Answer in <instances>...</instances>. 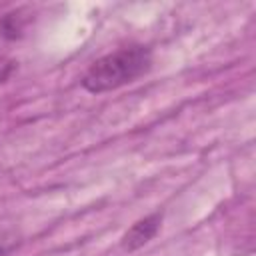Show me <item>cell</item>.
<instances>
[{
  "label": "cell",
  "instance_id": "3957f363",
  "mask_svg": "<svg viewBox=\"0 0 256 256\" xmlns=\"http://www.w3.org/2000/svg\"><path fill=\"white\" fill-rule=\"evenodd\" d=\"M14 246V240L8 238L6 234H0V256H8V252L12 250Z\"/></svg>",
  "mask_w": 256,
  "mask_h": 256
},
{
  "label": "cell",
  "instance_id": "7a4b0ae2",
  "mask_svg": "<svg viewBox=\"0 0 256 256\" xmlns=\"http://www.w3.org/2000/svg\"><path fill=\"white\" fill-rule=\"evenodd\" d=\"M160 222H162V214L154 212V214L144 216L136 224H132L128 228V232L122 236V248L128 250V252H134V250L142 248L146 242H150L156 236V232L160 228Z\"/></svg>",
  "mask_w": 256,
  "mask_h": 256
},
{
  "label": "cell",
  "instance_id": "6da1fadb",
  "mask_svg": "<svg viewBox=\"0 0 256 256\" xmlns=\"http://www.w3.org/2000/svg\"><path fill=\"white\" fill-rule=\"evenodd\" d=\"M152 66V54L144 46H126L98 58L82 76V86L92 94L116 90L146 74Z\"/></svg>",
  "mask_w": 256,
  "mask_h": 256
}]
</instances>
